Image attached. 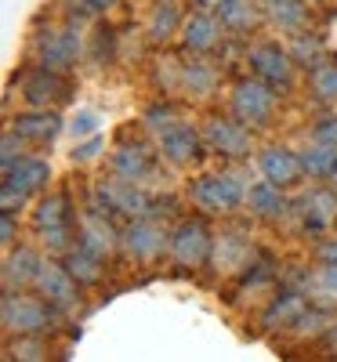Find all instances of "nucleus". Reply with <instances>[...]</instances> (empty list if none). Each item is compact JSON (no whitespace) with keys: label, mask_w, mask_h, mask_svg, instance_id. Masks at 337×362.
<instances>
[{"label":"nucleus","mask_w":337,"mask_h":362,"mask_svg":"<svg viewBox=\"0 0 337 362\" xmlns=\"http://www.w3.org/2000/svg\"><path fill=\"white\" fill-rule=\"evenodd\" d=\"M44 181H47V167L37 163V160H22L18 170L11 167V170H8V185H4V206H8V214H11L15 199L22 203L37 185H44Z\"/></svg>","instance_id":"nucleus-1"},{"label":"nucleus","mask_w":337,"mask_h":362,"mask_svg":"<svg viewBox=\"0 0 337 362\" xmlns=\"http://www.w3.org/2000/svg\"><path fill=\"white\" fill-rule=\"evenodd\" d=\"M193 196H196L200 206L218 210V206H232V203H239L243 189H239V181H236V177H203L200 185L193 189Z\"/></svg>","instance_id":"nucleus-2"},{"label":"nucleus","mask_w":337,"mask_h":362,"mask_svg":"<svg viewBox=\"0 0 337 362\" xmlns=\"http://www.w3.org/2000/svg\"><path fill=\"white\" fill-rule=\"evenodd\" d=\"M207 228H203V221H189V225H181V232H178V239H174V254H178V261H203L207 257Z\"/></svg>","instance_id":"nucleus-3"},{"label":"nucleus","mask_w":337,"mask_h":362,"mask_svg":"<svg viewBox=\"0 0 337 362\" xmlns=\"http://www.w3.org/2000/svg\"><path fill=\"white\" fill-rule=\"evenodd\" d=\"M268 109H272V95H268L265 87H258V83H243V87H239V95H236V112H239L243 119L261 124V119L268 116Z\"/></svg>","instance_id":"nucleus-4"},{"label":"nucleus","mask_w":337,"mask_h":362,"mask_svg":"<svg viewBox=\"0 0 337 362\" xmlns=\"http://www.w3.org/2000/svg\"><path fill=\"white\" fill-rule=\"evenodd\" d=\"M4 315L15 329H40L47 322V312L37 305V300H25V297H18V305H15V297H8Z\"/></svg>","instance_id":"nucleus-5"},{"label":"nucleus","mask_w":337,"mask_h":362,"mask_svg":"<svg viewBox=\"0 0 337 362\" xmlns=\"http://www.w3.org/2000/svg\"><path fill=\"white\" fill-rule=\"evenodd\" d=\"M15 134L33 138V141H47L58 134V116L55 112H25L15 119Z\"/></svg>","instance_id":"nucleus-6"},{"label":"nucleus","mask_w":337,"mask_h":362,"mask_svg":"<svg viewBox=\"0 0 337 362\" xmlns=\"http://www.w3.org/2000/svg\"><path fill=\"white\" fill-rule=\"evenodd\" d=\"M261 167H265L268 181H275V185H287V181H294V177H297L301 160H294V156L287 153V148H268L265 160H261Z\"/></svg>","instance_id":"nucleus-7"},{"label":"nucleus","mask_w":337,"mask_h":362,"mask_svg":"<svg viewBox=\"0 0 337 362\" xmlns=\"http://www.w3.org/2000/svg\"><path fill=\"white\" fill-rule=\"evenodd\" d=\"M66 90H69V87H66L62 80H58L55 73H47V69H44V73H37L33 80L25 83V98L33 102V105H40V102H47V98H51V102L66 98Z\"/></svg>","instance_id":"nucleus-8"},{"label":"nucleus","mask_w":337,"mask_h":362,"mask_svg":"<svg viewBox=\"0 0 337 362\" xmlns=\"http://www.w3.org/2000/svg\"><path fill=\"white\" fill-rule=\"evenodd\" d=\"M210 141L218 145L225 156H243V148H247V131L236 127V124H222V119H214V124H210Z\"/></svg>","instance_id":"nucleus-9"},{"label":"nucleus","mask_w":337,"mask_h":362,"mask_svg":"<svg viewBox=\"0 0 337 362\" xmlns=\"http://www.w3.org/2000/svg\"><path fill=\"white\" fill-rule=\"evenodd\" d=\"M251 62L258 66V73L261 76H268V80H280V83H287V76H290V66H287V58L275 51V47H258L254 54H251Z\"/></svg>","instance_id":"nucleus-10"},{"label":"nucleus","mask_w":337,"mask_h":362,"mask_svg":"<svg viewBox=\"0 0 337 362\" xmlns=\"http://www.w3.org/2000/svg\"><path fill=\"white\" fill-rule=\"evenodd\" d=\"M69 276H73L69 268H66V272H58V268H51V264L40 272V286H44V293L51 290V300H58V305H69V300L76 297V290H73Z\"/></svg>","instance_id":"nucleus-11"},{"label":"nucleus","mask_w":337,"mask_h":362,"mask_svg":"<svg viewBox=\"0 0 337 362\" xmlns=\"http://www.w3.org/2000/svg\"><path fill=\"white\" fill-rule=\"evenodd\" d=\"M164 153H167L171 160H178V163L193 160V156H196V134H193L189 127L167 131V134H164Z\"/></svg>","instance_id":"nucleus-12"},{"label":"nucleus","mask_w":337,"mask_h":362,"mask_svg":"<svg viewBox=\"0 0 337 362\" xmlns=\"http://www.w3.org/2000/svg\"><path fill=\"white\" fill-rule=\"evenodd\" d=\"M251 206L265 218H275V214H283V196L275 185H258V189H251Z\"/></svg>","instance_id":"nucleus-13"},{"label":"nucleus","mask_w":337,"mask_h":362,"mask_svg":"<svg viewBox=\"0 0 337 362\" xmlns=\"http://www.w3.org/2000/svg\"><path fill=\"white\" fill-rule=\"evenodd\" d=\"M69 58H73V40H69V37H62V33L44 37V62H47L51 69H62Z\"/></svg>","instance_id":"nucleus-14"},{"label":"nucleus","mask_w":337,"mask_h":362,"mask_svg":"<svg viewBox=\"0 0 337 362\" xmlns=\"http://www.w3.org/2000/svg\"><path fill=\"white\" fill-rule=\"evenodd\" d=\"M301 167L309 174H337V148H312L309 156L301 160Z\"/></svg>","instance_id":"nucleus-15"},{"label":"nucleus","mask_w":337,"mask_h":362,"mask_svg":"<svg viewBox=\"0 0 337 362\" xmlns=\"http://www.w3.org/2000/svg\"><path fill=\"white\" fill-rule=\"evenodd\" d=\"M131 250H138V254H156V250H164V235L160 232H152L149 225H138V228H131Z\"/></svg>","instance_id":"nucleus-16"},{"label":"nucleus","mask_w":337,"mask_h":362,"mask_svg":"<svg viewBox=\"0 0 337 362\" xmlns=\"http://www.w3.org/2000/svg\"><path fill=\"white\" fill-rule=\"evenodd\" d=\"M185 44H189V47H210V44H214V22L203 18V15H196V18L185 25Z\"/></svg>","instance_id":"nucleus-17"},{"label":"nucleus","mask_w":337,"mask_h":362,"mask_svg":"<svg viewBox=\"0 0 337 362\" xmlns=\"http://www.w3.org/2000/svg\"><path fill=\"white\" fill-rule=\"evenodd\" d=\"M116 170H120V174H127V177H138L142 170H149V156L142 153V148H138V153L124 148V153L116 156Z\"/></svg>","instance_id":"nucleus-18"},{"label":"nucleus","mask_w":337,"mask_h":362,"mask_svg":"<svg viewBox=\"0 0 337 362\" xmlns=\"http://www.w3.org/2000/svg\"><path fill=\"white\" fill-rule=\"evenodd\" d=\"M222 18L225 22H232V25H247V22H254V11L243 4V0H222Z\"/></svg>","instance_id":"nucleus-19"},{"label":"nucleus","mask_w":337,"mask_h":362,"mask_svg":"<svg viewBox=\"0 0 337 362\" xmlns=\"http://www.w3.org/2000/svg\"><path fill=\"white\" fill-rule=\"evenodd\" d=\"M69 272H73V276H80L84 283H91V279H98V261L80 250V254L69 257Z\"/></svg>","instance_id":"nucleus-20"},{"label":"nucleus","mask_w":337,"mask_h":362,"mask_svg":"<svg viewBox=\"0 0 337 362\" xmlns=\"http://www.w3.org/2000/svg\"><path fill=\"white\" fill-rule=\"evenodd\" d=\"M312 83H316V90L323 98H333L337 95V66H319L312 73Z\"/></svg>","instance_id":"nucleus-21"},{"label":"nucleus","mask_w":337,"mask_h":362,"mask_svg":"<svg viewBox=\"0 0 337 362\" xmlns=\"http://www.w3.org/2000/svg\"><path fill=\"white\" fill-rule=\"evenodd\" d=\"M171 29H174V4H171V0H164L160 11H156V18H152V37L164 40Z\"/></svg>","instance_id":"nucleus-22"},{"label":"nucleus","mask_w":337,"mask_h":362,"mask_svg":"<svg viewBox=\"0 0 337 362\" xmlns=\"http://www.w3.org/2000/svg\"><path fill=\"white\" fill-rule=\"evenodd\" d=\"M316 138L337 148V119H326V124H319V131H316Z\"/></svg>","instance_id":"nucleus-23"},{"label":"nucleus","mask_w":337,"mask_h":362,"mask_svg":"<svg viewBox=\"0 0 337 362\" xmlns=\"http://www.w3.org/2000/svg\"><path fill=\"white\" fill-rule=\"evenodd\" d=\"M91 127H95V116H91V112H84V116L76 119V124H73V131H76V134H87Z\"/></svg>","instance_id":"nucleus-24"},{"label":"nucleus","mask_w":337,"mask_h":362,"mask_svg":"<svg viewBox=\"0 0 337 362\" xmlns=\"http://www.w3.org/2000/svg\"><path fill=\"white\" fill-rule=\"evenodd\" d=\"M91 4H98V8H102V4H109V0H91Z\"/></svg>","instance_id":"nucleus-25"},{"label":"nucleus","mask_w":337,"mask_h":362,"mask_svg":"<svg viewBox=\"0 0 337 362\" xmlns=\"http://www.w3.org/2000/svg\"><path fill=\"white\" fill-rule=\"evenodd\" d=\"M333 177H337V174H333Z\"/></svg>","instance_id":"nucleus-26"}]
</instances>
